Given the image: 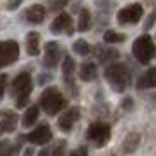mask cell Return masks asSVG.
<instances>
[{
	"label": "cell",
	"mask_w": 156,
	"mask_h": 156,
	"mask_svg": "<svg viewBox=\"0 0 156 156\" xmlns=\"http://www.w3.org/2000/svg\"><path fill=\"white\" fill-rule=\"evenodd\" d=\"M104 76H105V79L109 81V84L112 86V90L116 93H123L130 86V81H132V74H130L126 65L123 63L109 65Z\"/></svg>",
	"instance_id": "cell-1"
},
{
	"label": "cell",
	"mask_w": 156,
	"mask_h": 156,
	"mask_svg": "<svg viewBox=\"0 0 156 156\" xmlns=\"http://www.w3.org/2000/svg\"><path fill=\"white\" fill-rule=\"evenodd\" d=\"M39 105L48 116H56L65 105H67V100H65L63 93L56 90V88H46L41 93V98H39Z\"/></svg>",
	"instance_id": "cell-2"
},
{
	"label": "cell",
	"mask_w": 156,
	"mask_h": 156,
	"mask_svg": "<svg viewBox=\"0 0 156 156\" xmlns=\"http://www.w3.org/2000/svg\"><path fill=\"white\" fill-rule=\"evenodd\" d=\"M34 90V83H32V76L28 72H21L18 74L16 79L12 81V95H14V102L16 107L21 109L28 104L30 93Z\"/></svg>",
	"instance_id": "cell-3"
},
{
	"label": "cell",
	"mask_w": 156,
	"mask_h": 156,
	"mask_svg": "<svg viewBox=\"0 0 156 156\" xmlns=\"http://www.w3.org/2000/svg\"><path fill=\"white\" fill-rule=\"evenodd\" d=\"M132 53H133V58L139 63H142V65L149 63L156 56V46H154L153 37L144 34L139 39H135L133 46H132Z\"/></svg>",
	"instance_id": "cell-4"
},
{
	"label": "cell",
	"mask_w": 156,
	"mask_h": 156,
	"mask_svg": "<svg viewBox=\"0 0 156 156\" xmlns=\"http://www.w3.org/2000/svg\"><path fill=\"white\" fill-rule=\"evenodd\" d=\"M86 140L91 142L95 147H104L107 146V142L111 140V126L107 123L97 121L88 126L86 130Z\"/></svg>",
	"instance_id": "cell-5"
},
{
	"label": "cell",
	"mask_w": 156,
	"mask_h": 156,
	"mask_svg": "<svg viewBox=\"0 0 156 156\" xmlns=\"http://www.w3.org/2000/svg\"><path fill=\"white\" fill-rule=\"evenodd\" d=\"M20 58V44L16 41H2L0 42V69L12 65Z\"/></svg>",
	"instance_id": "cell-6"
},
{
	"label": "cell",
	"mask_w": 156,
	"mask_h": 156,
	"mask_svg": "<svg viewBox=\"0 0 156 156\" xmlns=\"http://www.w3.org/2000/svg\"><path fill=\"white\" fill-rule=\"evenodd\" d=\"M142 16H144V9H142L140 4H132V5L123 7L118 12V21L121 25H135V23L140 21Z\"/></svg>",
	"instance_id": "cell-7"
},
{
	"label": "cell",
	"mask_w": 156,
	"mask_h": 156,
	"mask_svg": "<svg viewBox=\"0 0 156 156\" xmlns=\"http://www.w3.org/2000/svg\"><path fill=\"white\" fill-rule=\"evenodd\" d=\"M30 144H35V146H44V144H49L51 139H53V132H51L49 125H39L37 128H34L27 137H25Z\"/></svg>",
	"instance_id": "cell-8"
},
{
	"label": "cell",
	"mask_w": 156,
	"mask_h": 156,
	"mask_svg": "<svg viewBox=\"0 0 156 156\" xmlns=\"http://www.w3.org/2000/svg\"><path fill=\"white\" fill-rule=\"evenodd\" d=\"M62 55H63V51H62V48L56 41L46 42V46H44V65L49 67V69L58 67L60 60H62Z\"/></svg>",
	"instance_id": "cell-9"
},
{
	"label": "cell",
	"mask_w": 156,
	"mask_h": 156,
	"mask_svg": "<svg viewBox=\"0 0 156 156\" xmlns=\"http://www.w3.org/2000/svg\"><path fill=\"white\" fill-rule=\"evenodd\" d=\"M79 118H81V109L79 107H70L65 112L60 114V118H58V128L62 132H65V133H69L74 128V123L79 121Z\"/></svg>",
	"instance_id": "cell-10"
},
{
	"label": "cell",
	"mask_w": 156,
	"mask_h": 156,
	"mask_svg": "<svg viewBox=\"0 0 156 156\" xmlns=\"http://www.w3.org/2000/svg\"><path fill=\"white\" fill-rule=\"evenodd\" d=\"M51 32H53V34H67V35H72V34H74V28H72L70 14L60 12V14L55 18V21L51 23Z\"/></svg>",
	"instance_id": "cell-11"
},
{
	"label": "cell",
	"mask_w": 156,
	"mask_h": 156,
	"mask_svg": "<svg viewBox=\"0 0 156 156\" xmlns=\"http://www.w3.org/2000/svg\"><path fill=\"white\" fill-rule=\"evenodd\" d=\"M18 125V114L11 109H5L0 112V135L12 133Z\"/></svg>",
	"instance_id": "cell-12"
},
{
	"label": "cell",
	"mask_w": 156,
	"mask_h": 156,
	"mask_svg": "<svg viewBox=\"0 0 156 156\" xmlns=\"http://www.w3.org/2000/svg\"><path fill=\"white\" fill-rule=\"evenodd\" d=\"M62 70H63V79H65V83H67V86H69V90H70L72 93H76V83H74L76 62H74V58L65 56L63 65H62Z\"/></svg>",
	"instance_id": "cell-13"
},
{
	"label": "cell",
	"mask_w": 156,
	"mask_h": 156,
	"mask_svg": "<svg viewBox=\"0 0 156 156\" xmlns=\"http://www.w3.org/2000/svg\"><path fill=\"white\" fill-rule=\"evenodd\" d=\"M25 18H27V21L32 23V25H39V23H42L44 18H46V9H44V5H41V4H34V5H30V7L25 11Z\"/></svg>",
	"instance_id": "cell-14"
},
{
	"label": "cell",
	"mask_w": 156,
	"mask_h": 156,
	"mask_svg": "<svg viewBox=\"0 0 156 156\" xmlns=\"http://www.w3.org/2000/svg\"><path fill=\"white\" fill-rule=\"evenodd\" d=\"M79 77L84 83H90V81H95L98 77V69L93 62H83L81 67H79Z\"/></svg>",
	"instance_id": "cell-15"
},
{
	"label": "cell",
	"mask_w": 156,
	"mask_h": 156,
	"mask_svg": "<svg viewBox=\"0 0 156 156\" xmlns=\"http://www.w3.org/2000/svg\"><path fill=\"white\" fill-rule=\"evenodd\" d=\"M95 55H97V60L100 63H109V62H114L116 58L119 56V53L109 46H97L95 48Z\"/></svg>",
	"instance_id": "cell-16"
},
{
	"label": "cell",
	"mask_w": 156,
	"mask_h": 156,
	"mask_svg": "<svg viewBox=\"0 0 156 156\" xmlns=\"http://www.w3.org/2000/svg\"><path fill=\"white\" fill-rule=\"evenodd\" d=\"M137 86L140 90H149V88H156V67H151L139 77Z\"/></svg>",
	"instance_id": "cell-17"
},
{
	"label": "cell",
	"mask_w": 156,
	"mask_h": 156,
	"mask_svg": "<svg viewBox=\"0 0 156 156\" xmlns=\"http://www.w3.org/2000/svg\"><path fill=\"white\" fill-rule=\"evenodd\" d=\"M27 53L30 56H37L41 53V37L37 32H30L27 35Z\"/></svg>",
	"instance_id": "cell-18"
},
{
	"label": "cell",
	"mask_w": 156,
	"mask_h": 156,
	"mask_svg": "<svg viewBox=\"0 0 156 156\" xmlns=\"http://www.w3.org/2000/svg\"><path fill=\"white\" fill-rule=\"evenodd\" d=\"M37 119H39V107H37V105L28 107V109H27V112H25V116H23V126L30 128Z\"/></svg>",
	"instance_id": "cell-19"
},
{
	"label": "cell",
	"mask_w": 156,
	"mask_h": 156,
	"mask_svg": "<svg viewBox=\"0 0 156 156\" xmlns=\"http://www.w3.org/2000/svg\"><path fill=\"white\" fill-rule=\"evenodd\" d=\"M79 32H88L91 28V12L88 9H83L79 12V25H77Z\"/></svg>",
	"instance_id": "cell-20"
},
{
	"label": "cell",
	"mask_w": 156,
	"mask_h": 156,
	"mask_svg": "<svg viewBox=\"0 0 156 156\" xmlns=\"http://www.w3.org/2000/svg\"><path fill=\"white\" fill-rule=\"evenodd\" d=\"M21 144H12L11 140H2L0 142V156H9L20 153Z\"/></svg>",
	"instance_id": "cell-21"
},
{
	"label": "cell",
	"mask_w": 156,
	"mask_h": 156,
	"mask_svg": "<svg viewBox=\"0 0 156 156\" xmlns=\"http://www.w3.org/2000/svg\"><path fill=\"white\" fill-rule=\"evenodd\" d=\"M72 49H74V53H77L81 56H88V55L91 53V46H90L88 41H84V39H77L76 42L72 44Z\"/></svg>",
	"instance_id": "cell-22"
},
{
	"label": "cell",
	"mask_w": 156,
	"mask_h": 156,
	"mask_svg": "<svg viewBox=\"0 0 156 156\" xmlns=\"http://www.w3.org/2000/svg\"><path fill=\"white\" fill-rule=\"evenodd\" d=\"M139 140H140L139 133H130L126 139H125L123 151H125V153H132V151H135V149H137V146H139Z\"/></svg>",
	"instance_id": "cell-23"
},
{
	"label": "cell",
	"mask_w": 156,
	"mask_h": 156,
	"mask_svg": "<svg viewBox=\"0 0 156 156\" xmlns=\"http://www.w3.org/2000/svg\"><path fill=\"white\" fill-rule=\"evenodd\" d=\"M126 37L123 35V34H119V32H116V30H107L105 34H104V41H105L107 44H119L123 42Z\"/></svg>",
	"instance_id": "cell-24"
},
{
	"label": "cell",
	"mask_w": 156,
	"mask_h": 156,
	"mask_svg": "<svg viewBox=\"0 0 156 156\" xmlns=\"http://www.w3.org/2000/svg\"><path fill=\"white\" fill-rule=\"evenodd\" d=\"M65 146H67V142H65V140H60L58 144L51 146V147H44L42 151H41V156L51 154V153H56V154H60V153H63V151H65Z\"/></svg>",
	"instance_id": "cell-25"
},
{
	"label": "cell",
	"mask_w": 156,
	"mask_h": 156,
	"mask_svg": "<svg viewBox=\"0 0 156 156\" xmlns=\"http://www.w3.org/2000/svg\"><path fill=\"white\" fill-rule=\"evenodd\" d=\"M67 4H69V0H48V7L53 12H60Z\"/></svg>",
	"instance_id": "cell-26"
},
{
	"label": "cell",
	"mask_w": 156,
	"mask_h": 156,
	"mask_svg": "<svg viewBox=\"0 0 156 156\" xmlns=\"http://www.w3.org/2000/svg\"><path fill=\"white\" fill-rule=\"evenodd\" d=\"M154 23H156V7L153 9V12L149 14V18L146 20V23H144V30H149L153 25H154Z\"/></svg>",
	"instance_id": "cell-27"
},
{
	"label": "cell",
	"mask_w": 156,
	"mask_h": 156,
	"mask_svg": "<svg viewBox=\"0 0 156 156\" xmlns=\"http://www.w3.org/2000/svg\"><path fill=\"white\" fill-rule=\"evenodd\" d=\"M23 0H7V4H5V9L7 11H16V9L20 7V4H21Z\"/></svg>",
	"instance_id": "cell-28"
},
{
	"label": "cell",
	"mask_w": 156,
	"mask_h": 156,
	"mask_svg": "<svg viewBox=\"0 0 156 156\" xmlns=\"http://www.w3.org/2000/svg\"><path fill=\"white\" fill-rule=\"evenodd\" d=\"M5 83H7V76L5 74H0V100L5 93Z\"/></svg>",
	"instance_id": "cell-29"
},
{
	"label": "cell",
	"mask_w": 156,
	"mask_h": 156,
	"mask_svg": "<svg viewBox=\"0 0 156 156\" xmlns=\"http://www.w3.org/2000/svg\"><path fill=\"white\" fill-rule=\"evenodd\" d=\"M74 153H76V154H86V153H88V149H86V147H79V149H76Z\"/></svg>",
	"instance_id": "cell-30"
}]
</instances>
